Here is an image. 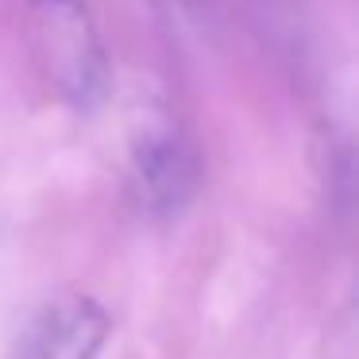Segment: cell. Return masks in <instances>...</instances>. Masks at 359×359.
I'll return each instance as SVG.
<instances>
[{
	"label": "cell",
	"instance_id": "cell-2",
	"mask_svg": "<svg viewBox=\"0 0 359 359\" xmlns=\"http://www.w3.org/2000/svg\"><path fill=\"white\" fill-rule=\"evenodd\" d=\"M132 178L143 209L170 220L189 209L201 186V158L174 124H147L132 143Z\"/></svg>",
	"mask_w": 359,
	"mask_h": 359
},
{
	"label": "cell",
	"instance_id": "cell-1",
	"mask_svg": "<svg viewBox=\"0 0 359 359\" xmlns=\"http://www.w3.org/2000/svg\"><path fill=\"white\" fill-rule=\"evenodd\" d=\"M35 47L50 86L89 112L109 97V55L86 0H35Z\"/></svg>",
	"mask_w": 359,
	"mask_h": 359
},
{
	"label": "cell",
	"instance_id": "cell-4",
	"mask_svg": "<svg viewBox=\"0 0 359 359\" xmlns=\"http://www.w3.org/2000/svg\"><path fill=\"white\" fill-rule=\"evenodd\" d=\"M232 4H251V0H232Z\"/></svg>",
	"mask_w": 359,
	"mask_h": 359
},
{
	"label": "cell",
	"instance_id": "cell-3",
	"mask_svg": "<svg viewBox=\"0 0 359 359\" xmlns=\"http://www.w3.org/2000/svg\"><path fill=\"white\" fill-rule=\"evenodd\" d=\"M109 313L86 294H66L43 309L32 332V359H93L109 340Z\"/></svg>",
	"mask_w": 359,
	"mask_h": 359
}]
</instances>
